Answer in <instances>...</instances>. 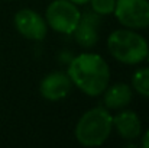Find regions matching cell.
<instances>
[{
  "instance_id": "9a60e30c",
  "label": "cell",
  "mask_w": 149,
  "mask_h": 148,
  "mask_svg": "<svg viewBox=\"0 0 149 148\" xmlns=\"http://www.w3.org/2000/svg\"><path fill=\"white\" fill-rule=\"evenodd\" d=\"M146 58H148V61H149V49H148V55H146Z\"/></svg>"
},
{
  "instance_id": "8fae6325",
  "label": "cell",
  "mask_w": 149,
  "mask_h": 148,
  "mask_svg": "<svg viewBox=\"0 0 149 148\" xmlns=\"http://www.w3.org/2000/svg\"><path fill=\"white\" fill-rule=\"evenodd\" d=\"M132 87L136 93L149 97V67L138 68L132 76Z\"/></svg>"
},
{
  "instance_id": "ba28073f",
  "label": "cell",
  "mask_w": 149,
  "mask_h": 148,
  "mask_svg": "<svg viewBox=\"0 0 149 148\" xmlns=\"http://www.w3.org/2000/svg\"><path fill=\"white\" fill-rule=\"evenodd\" d=\"M100 25V15L96 12H86L80 16V20L74 29V36L75 41L84 47V48H91L97 44L99 41V34L97 28Z\"/></svg>"
},
{
  "instance_id": "3957f363",
  "label": "cell",
  "mask_w": 149,
  "mask_h": 148,
  "mask_svg": "<svg viewBox=\"0 0 149 148\" xmlns=\"http://www.w3.org/2000/svg\"><path fill=\"white\" fill-rule=\"evenodd\" d=\"M107 48L117 61L135 65L146 60L149 47L148 41L141 34L130 29H119L107 38Z\"/></svg>"
},
{
  "instance_id": "9c48e42d",
  "label": "cell",
  "mask_w": 149,
  "mask_h": 148,
  "mask_svg": "<svg viewBox=\"0 0 149 148\" xmlns=\"http://www.w3.org/2000/svg\"><path fill=\"white\" fill-rule=\"evenodd\" d=\"M113 126L123 140H136L142 134V123L133 110H122L113 118Z\"/></svg>"
},
{
  "instance_id": "30bf717a",
  "label": "cell",
  "mask_w": 149,
  "mask_h": 148,
  "mask_svg": "<svg viewBox=\"0 0 149 148\" xmlns=\"http://www.w3.org/2000/svg\"><path fill=\"white\" fill-rule=\"evenodd\" d=\"M104 93V105L107 109H123L132 102V87L125 83L107 86Z\"/></svg>"
},
{
  "instance_id": "52a82bcc",
  "label": "cell",
  "mask_w": 149,
  "mask_h": 148,
  "mask_svg": "<svg viewBox=\"0 0 149 148\" xmlns=\"http://www.w3.org/2000/svg\"><path fill=\"white\" fill-rule=\"evenodd\" d=\"M71 87H72V81L68 77V74L62 71H54L42 79L39 92L42 97H45L47 100L56 102L68 96L71 92Z\"/></svg>"
},
{
  "instance_id": "4fadbf2b",
  "label": "cell",
  "mask_w": 149,
  "mask_h": 148,
  "mask_svg": "<svg viewBox=\"0 0 149 148\" xmlns=\"http://www.w3.org/2000/svg\"><path fill=\"white\" fill-rule=\"evenodd\" d=\"M142 147H145V148H149V129L143 134V137H142Z\"/></svg>"
},
{
  "instance_id": "6da1fadb",
  "label": "cell",
  "mask_w": 149,
  "mask_h": 148,
  "mask_svg": "<svg viewBox=\"0 0 149 148\" xmlns=\"http://www.w3.org/2000/svg\"><path fill=\"white\" fill-rule=\"evenodd\" d=\"M72 84L88 96H100L109 86L110 68L103 57L84 52L72 58L67 71Z\"/></svg>"
},
{
  "instance_id": "7a4b0ae2",
  "label": "cell",
  "mask_w": 149,
  "mask_h": 148,
  "mask_svg": "<svg viewBox=\"0 0 149 148\" xmlns=\"http://www.w3.org/2000/svg\"><path fill=\"white\" fill-rule=\"evenodd\" d=\"M113 129V118L107 109L97 106L87 110L75 125V138L84 147H99L107 141Z\"/></svg>"
},
{
  "instance_id": "5b68a950",
  "label": "cell",
  "mask_w": 149,
  "mask_h": 148,
  "mask_svg": "<svg viewBox=\"0 0 149 148\" xmlns=\"http://www.w3.org/2000/svg\"><path fill=\"white\" fill-rule=\"evenodd\" d=\"M113 13L129 29H143L149 26V0H116Z\"/></svg>"
},
{
  "instance_id": "277c9868",
  "label": "cell",
  "mask_w": 149,
  "mask_h": 148,
  "mask_svg": "<svg viewBox=\"0 0 149 148\" xmlns=\"http://www.w3.org/2000/svg\"><path fill=\"white\" fill-rule=\"evenodd\" d=\"M80 10L77 4L70 0H54L47 7L45 20L55 32L70 35L74 32L78 20H80Z\"/></svg>"
},
{
  "instance_id": "8992f818",
  "label": "cell",
  "mask_w": 149,
  "mask_h": 148,
  "mask_svg": "<svg viewBox=\"0 0 149 148\" xmlns=\"http://www.w3.org/2000/svg\"><path fill=\"white\" fill-rule=\"evenodd\" d=\"M15 26L20 35L28 39L41 41L47 36L48 23L47 20L32 9H22L15 15Z\"/></svg>"
},
{
  "instance_id": "5bb4252c",
  "label": "cell",
  "mask_w": 149,
  "mask_h": 148,
  "mask_svg": "<svg viewBox=\"0 0 149 148\" xmlns=\"http://www.w3.org/2000/svg\"><path fill=\"white\" fill-rule=\"evenodd\" d=\"M70 1H72L74 4H86V3H88L90 0H70Z\"/></svg>"
},
{
  "instance_id": "7c38bea8",
  "label": "cell",
  "mask_w": 149,
  "mask_h": 148,
  "mask_svg": "<svg viewBox=\"0 0 149 148\" xmlns=\"http://www.w3.org/2000/svg\"><path fill=\"white\" fill-rule=\"evenodd\" d=\"M90 3H91L93 12H96L100 16L113 13L114 6H116V0H90Z\"/></svg>"
}]
</instances>
